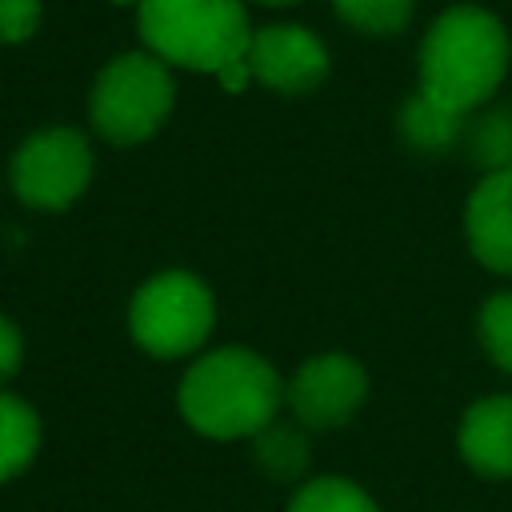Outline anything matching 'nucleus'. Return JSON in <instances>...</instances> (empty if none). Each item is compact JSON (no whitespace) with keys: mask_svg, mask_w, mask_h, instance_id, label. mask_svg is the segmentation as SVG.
<instances>
[{"mask_svg":"<svg viewBox=\"0 0 512 512\" xmlns=\"http://www.w3.org/2000/svg\"><path fill=\"white\" fill-rule=\"evenodd\" d=\"M476 336H480V348L484 356L512 376V292H496L480 304V316H476Z\"/></svg>","mask_w":512,"mask_h":512,"instance_id":"obj_16","label":"nucleus"},{"mask_svg":"<svg viewBox=\"0 0 512 512\" xmlns=\"http://www.w3.org/2000/svg\"><path fill=\"white\" fill-rule=\"evenodd\" d=\"M288 512H380V504L348 476H312L296 484Z\"/></svg>","mask_w":512,"mask_h":512,"instance_id":"obj_14","label":"nucleus"},{"mask_svg":"<svg viewBox=\"0 0 512 512\" xmlns=\"http://www.w3.org/2000/svg\"><path fill=\"white\" fill-rule=\"evenodd\" d=\"M252 456L268 480L300 484L304 468H308V440H304L300 424H276L272 420L264 432L252 436Z\"/></svg>","mask_w":512,"mask_h":512,"instance_id":"obj_13","label":"nucleus"},{"mask_svg":"<svg viewBox=\"0 0 512 512\" xmlns=\"http://www.w3.org/2000/svg\"><path fill=\"white\" fill-rule=\"evenodd\" d=\"M92 168L96 156L88 136L68 124H52L20 140L8 160V180L20 204L36 212H64L88 192Z\"/></svg>","mask_w":512,"mask_h":512,"instance_id":"obj_6","label":"nucleus"},{"mask_svg":"<svg viewBox=\"0 0 512 512\" xmlns=\"http://www.w3.org/2000/svg\"><path fill=\"white\" fill-rule=\"evenodd\" d=\"M24 364V332L8 312H0V388L20 372Z\"/></svg>","mask_w":512,"mask_h":512,"instance_id":"obj_19","label":"nucleus"},{"mask_svg":"<svg viewBox=\"0 0 512 512\" xmlns=\"http://www.w3.org/2000/svg\"><path fill=\"white\" fill-rule=\"evenodd\" d=\"M396 128L416 152H448L464 132V112H456V108H448V104H440V100H432L428 92L416 88L404 100V108L396 116Z\"/></svg>","mask_w":512,"mask_h":512,"instance_id":"obj_11","label":"nucleus"},{"mask_svg":"<svg viewBox=\"0 0 512 512\" xmlns=\"http://www.w3.org/2000/svg\"><path fill=\"white\" fill-rule=\"evenodd\" d=\"M172 104H176L172 68L148 48H140L108 60L96 72L92 96H88V120L96 136H104L108 144L132 148L152 140L164 128Z\"/></svg>","mask_w":512,"mask_h":512,"instance_id":"obj_4","label":"nucleus"},{"mask_svg":"<svg viewBox=\"0 0 512 512\" xmlns=\"http://www.w3.org/2000/svg\"><path fill=\"white\" fill-rule=\"evenodd\" d=\"M332 8H336L340 20L352 24L356 32L392 36V32H400V28L412 20L416 0H332Z\"/></svg>","mask_w":512,"mask_h":512,"instance_id":"obj_15","label":"nucleus"},{"mask_svg":"<svg viewBox=\"0 0 512 512\" xmlns=\"http://www.w3.org/2000/svg\"><path fill=\"white\" fill-rule=\"evenodd\" d=\"M112 4H140V0H112Z\"/></svg>","mask_w":512,"mask_h":512,"instance_id":"obj_22","label":"nucleus"},{"mask_svg":"<svg viewBox=\"0 0 512 512\" xmlns=\"http://www.w3.org/2000/svg\"><path fill=\"white\" fill-rule=\"evenodd\" d=\"M368 400V372L348 352H316L284 380V404L308 432L344 428Z\"/></svg>","mask_w":512,"mask_h":512,"instance_id":"obj_7","label":"nucleus"},{"mask_svg":"<svg viewBox=\"0 0 512 512\" xmlns=\"http://www.w3.org/2000/svg\"><path fill=\"white\" fill-rule=\"evenodd\" d=\"M44 16L40 0H0V44H24L36 36Z\"/></svg>","mask_w":512,"mask_h":512,"instance_id":"obj_18","label":"nucleus"},{"mask_svg":"<svg viewBox=\"0 0 512 512\" xmlns=\"http://www.w3.org/2000/svg\"><path fill=\"white\" fill-rule=\"evenodd\" d=\"M468 140H472V160L484 172L512 168V112L508 108H496V112L480 116Z\"/></svg>","mask_w":512,"mask_h":512,"instance_id":"obj_17","label":"nucleus"},{"mask_svg":"<svg viewBox=\"0 0 512 512\" xmlns=\"http://www.w3.org/2000/svg\"><path fill=\"white\" fill-rule=\"evenodd\" d=\"M456 448L472 472L512 480V396H484L464 408Z\"/></svg>","mask_w":512,"mask_h":512,"instance_id":"obj_10","label":"nucleus"},{"mask_svg":"<svg viewBox=\"0 0 512 512\" xmlns=\"http://www.w3.org/2000/svg\"><path fill=\"white\" fill-rule=\"evenodd\" d=\"M260 4H296V0H260Z\"/></svg>","mask_w":512,"mask_h":512,"instance_id":"obj_21","label":"nucleus"},{"mask_svg":"<svg viewBox=\"0 0 512 512\" xmlns=\"http://www.w3.org/2000/svg\"><path fill=\"white\" fill-rule=\"evenodd\" d=\"M508 60L512 44L504 24L480 4H452L420 40V92L468 116L496 96Z\"/></svg>","mask_w":512,"mask_h":512,"instance_id":"obj_2","label":"nucleus"},{"mask_svg":"<svg viewBox=\"0 0 512 512\" xmlns=\"http://www.w3.org/2000/svg\"><path fill=\"white\" fill-rule=\"evenodd\" d=\"M176 404L192 432L208 440H240L264 432L276 420L284 404V380L256 348L224 344L200 352L188 364Z\"/></svg>","mask_w":512,"mask_h":512,"instance_id":"obj_1","label":"nucleus"},{"mask_svg":"<svg viewBox=\"0 0 512 512\" xmlns=\"http://www.w3.org/2000/svg\"><path fill=\"white\" fill-rule=\"evenodd\" d=\"M136 32L168 68L220 72L248 56L252 24L240 0H140Z\"/></svg>","mask_w":512,"mask_h":512,"instance_id":"obj_3","label":"nucleus"},{"mask_svg":"<svg viewBox=\"0 0 512 512\" xmlns=\"http://www.w3.org/2000/svg\"><path fill=\"white\" fill-rule=\"evenodd\" d=\"M468 252L500 276H512V168L484 172L464 204Z\"/></svg>","mask_w":512,"mask_h":512,"instance_id":"obj_9","label":"nucleus"},{"mask_svg":"<svg viewBox=\"0 0 512 512\" xmlns=\"http://www.w3.org/2000/svg\"><path fill=\"white\" fill-rule=\"evenodd\" d=\"M40 416L28 400L0 388V484L16 480L40 452Z\"/></svg>","mask_w":512,"mask_h":512,"instance_id":"obj_12","label":"nucleus"},{"mask_svg":"<svg viewBox=\"0 0 512 512\" xmlns=\"http://www.w3.org/2000/svg\"><path fill=\"white\" fill-rule=\"evenodd\" d=\"M216 80H220V88H224V92H244L248 84H256V80H252V68H248V56H244V60H236V64H228V68H220V72H216Z\"/></svg>","mask_w":512,"mask_h":512,"instance_id":"obj_20","label":"nucleus"},{"mask_svg":"<svg viewBox=\"0 0 512 512\" xmlns=\"http://www.w3.org/2000/svg\"><path fill=\"white\" fill-rule=\"evenodd\" d=\"M328 48L316 32L300 28V24H268V28H252V44H248V68L252 80L284 92V96H300L324 84L328 76Z\"/></svg>","mask_w":512,"mask_h":512,"instance_id":"obj_8","label":"nucleus"},{"mask_svg":"<svg viewBox=\"0 0 512 512\" xmlns=\"http://www.w3.org/2000/svg\"><path fill=\"white\" fill-rule=\"evenodd\" d=\"M216 328L212 288L184 268L148 276L128 300V336L152 360L196 356Z\"/></svg>","mask_w":512,"mask_h":512,"instance_id":"obj_5","label":"nucleus"}]
</instances>
